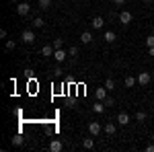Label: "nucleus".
<instances>
[{
	"mask_svg": "<svg viewBox=\"0 0 154 152\" xmlns=\"http://www.w3.org/2000/svg\"><path fill=\"white\" fill-rule=\"evenodd\" d=\"M21 39H23V43H33L35 41V33L31 29H25L23 33H21Z\"/></svg>",
	"mask_w": 154,
	"mask_h": 152,
	"instance_id": "nucleus-1",
	"label": "nucleus"
},
{
	"mask_svg": "<svg viewBox=\"0 0 154 152\" xmlns=\"http://www.w3.org/2000/svg\"><path fill=\"white\" fill-rule=\"evenodd\" d=\"M17 12H19L21 17H27V14L31 12V6H29V2H21V4H17Z\"/></svg>",
	"mask_w": 154,
	"mask_h": 152,
	"instance_id": "nucleus-2",
	"label": "nucleus"
},
{
	"mask_svg": "<svg viewBox=\"0 0 154 152\" xmlns=\"http://www.w3.org/2000/svg\"><path fill=\"white\" fill-rule=\"evenodd\" d=\"M150 80H152L150 72H140V74H138V82H140L142 86H146V84H150Z\"/></svg>",
	"mask_w": 154,
	"mask_h": 152,
	"instance_id": "nucleus-3",
	"label": "nucleus"
},
{
	"mask_svg": "<svg viewBox=\"0 0 154 152\" xmlns=\"http://www.w3.org/2000/svg\"><path fill=\"white\" fill-rule=\"evenodd\" d=\"M130 121H131V117H130V113H125V111H121V113L117 115V123L119 126H128Z\"/></svg>",
	"mask_w": 154,
	"mask_h": 152,
	"instance_id": "nucleus-4",
	"label": "nucleus"
},
{
	"mask_svg": "<svg viewBox=\"0 0 154 152\" xmlns=\"http://www.w3.org/2000/svg\"><path fill=\"white\" fill-rule=\"evenodd\" d=\"M119 21H121V25H130L131 23V12L130 11L119 12Z\"/></svg>",
	"mask_w": 154,
	"mask_h": 152,
	"instance_id": "nucleus-5",
	"label": "nucleus"
},
{
	"mask_svg": "<svg viewBox=\"0 0 154 152\" xmlns=\"http://www.w3.org/2000/svg\"><path fill=\"white\" fill-rule=\"evenodd\" d=\"M88 132H91V136H99V134H101L99 121H91V123H88Z\"/></svg>",
	"mask_w": 154,
	"mask_h": 152,
	"instance_id": "nucleus-6",
	"label": "nucleus"
},
{
	"mask_svg": "<svg viewBox=\"0 0 154 152\" xmlns=\"http://www.w3.org/2000/svg\"><path fill=\"white\" fill-rule=\"evenodd\" d=\"M95 97L99 99V101H105V99H107V88H105V86L97 88V91H95Z\"/></svg>",
	"mask_w": 154,
	"mask_h": 152,
	"instance_id": "nucleus-7",
	"label": "nucleus"
},
{
	"mask_svg": "<svg viewBox=\"0 0 154 152\" xmlns=\"http://www.w3.org/2000/svg\"><path fill=\"white\" fill-rule=\"evenodd\" d=\"M54 58L58 60V62H64V60L68 58V54H66L64 49H56V51H54Z\"/></svg>",
	"mask_w": 154,
	"mask_h": 152,
	"instance_id": "nucleus-8",
	"label": "nucleus"
},
{
	"mask_svg": "<svg viewBox=\"0 0 154 152\" xmlns=\"http://www.w3.org/2000/svg\"><path fill=\"white\" fill-rule=\"evenodd\" d=\"M54 51H56V47H54V45H43V49H41V54H43L45 58L54 56Z\"/></svg>",
	"mask_w": 154,
	"mask_h": 152,
	"instance_id": "nucleus-9",
	"label": "nucleus"
},
{
	"mask_svg": "<svg viewBox=\"0 0 154 152\" xmlns=\"http://www.w3.org/2000/svg\"><path fill=\"white\" fill-rule=\"evenodd\" d=\"M91 25H93L95 29H103V25H105V21H103V17H95Z\"/></svg>",
	"mask_w": 154,
	"mask_h": 152,
	"instance_id": "nucleus-10",
	"label": "nucleus"
},
{
	"mask_svg": "<svg viewBox=\"0 0 154 152\" xmlns=\"http://www.w3.org/2000/svg\"><path fill=\"white\" fill-rule=\"evenodd\" d=\"M107 132V134H109V136H113V134H115V132H117V126H115V123H111V121H109V123H107L105 128H103Z\"/></svg>",
	"mask_w": 154,
	"mask_h": 152,
	"instance_id": "nucleus-11",
	"label": "nucleus"
},
{
	"mask_svg": "<svg viewBox=\"0 0 154 152\" xmlns=\"http://www.w3.org/2000/svg\"><path fill=\"white\" fill-rule=\"evenodd\" d=\"M80 41H82V43H91V41H93V33H91V31H84L82 35H80Z\"/></svg>",
	"mask_w": 154,
	"mask_h": 152,
	"instance_id": "nucleus-12",
	"label": "nucleus"
},
{
	"mask_svg": "<svg viewBox=\"0 0 154 152\" xmlns=\"http://www.w3.org/2000/svg\"><path fill=\"white\" fill-rule=\"evenodd\" d=\"M49 150H51V152H60V150H62V142H60V140H54L51 144H49Z\"/></svg>",
	"mask_w": 154,
	"mask_h": 152,
	"instance_id": "nucleus-13",
	"label": "nucleus"
},
{
	"mask_svg": "<svg viewBox=\"0 0 154 152\" xmlns=\"http://www.w3.org/2000/svg\"><path fill=\"white\" fill-rule=\"evenodd\" d=\"M82 146L86 148V150H91V148H95V140H93V138H84V140H82Z\"/></svg>",
	"mask_w": 154,
	"mask_h": 152,
	"instance_id": "nucleus-14",
	"label": "nucleus"
},
{
	"mask_svg": "<svg viewBox=\"0 0 154 152\" xmlns=\"http://www.w3.org/2000/svg\"><path fill=\"white\" fill-rule=\"evenodd\" d=\"M103 39H105L107 43H113V41H115V33H113V31H105Z\"/></svg>",
	"mask_w": 154,
	"mask_h": 152,
	"instance_id": "nucleus-15",
	"label": "nucleus"
},
{
	"mask_svg": "<svg viewBox=\"0 0 154 152\" xmlns=\"http://www.w3.org/2000/svg\"><path fill=\"white\" fill-rule=\"evenodd\" d=\"M136 82H138V78H134V76H125V80H123V84H125L128 88H131V86H134Z\"/></svg>",
	"mask_w": 154,
	"mask_h": 152,
	"instance_id": "nucleus-16",
	"label": "nucleus"
},
{
	"mask_svg": "<svg viewBox=\"0 0 154 152\" xmlns=\"http://www.w3.org/2000/svg\"><path fill=\"white\" fill-rule=\"evenodd\" d=\"M105 103H103V101H101V103H95V105H93V109H95V113H103V111H105Z\"/></svg>",
	"mask_w": 154,
	"mask_h": 152,
	"instance_id": "nucleus-17",
	"label": "nucleus"
},
{
	"mask_svg": "<svg viewBox=\"0 0 154 152\" xmlns=\"http://www.w3.org/2000/svg\"><path fill=\"white\" fill-rule=\"evenodd\" d=\"M23 136H21V134H17V136H14V138H12V146H23Z\"/></svg>",
	"mask_w": 154,
	"mask_h": 152,
	"instance_id": "nucleus-18",
	"label": "nucleus"
},
{
	"mask_svg": "<svg viewBox=\"0 0 154 152\" xmlns=\"http://www.w3.org/2000/svg\"><path fill=\"white\" fill-rule=\"evenodd\" d=\"M43 19H41V17H35V19H33V27H35V29H41V27H43Z\"/></svg>",
	"mask_w": 154,
	"mask_h": 152,
	"instance_id": "nucleus-19",
	"label": "nucleus"
},
{
	"mask_svg": "<svg viewBox=\"0 0 154 152\" xmlns=\"http://www.w3.org/2000/svg\"><path fill=\"white\" fill-rule=\"evenodd\" d=\"M105 88H107V91H113V88H115V82L111 80V78H107V80H105Z\"/></svg>",
	"mask_w": 154,
	"mask_h": 152,
	"instance_id": "nucleus-20",
	"label": "nucleus"
},
{
	"mask_svg": "<svg viewBox=\"0 0 154 152\" xmlns=\"http://www.w3.org/2000/svg\"><path fill=\"white\" fill-rule=\"evenodd\" d=\"M49 4H51V0H39V8H49Z\"/></svg>",
	"mask_w": 154,
	"mask_h": 152,
	"instance_id": "nucleus-21",
	"label": "nucleus"
},
{
	"mask_svg": "<svg viewBox=\"0 0 154 152\" xmlns=\"http://www.w3.org/2000/svg\"><path fill=\"white\" fill-rule=\"evenodd\" d=\"M62 41H64V39H54V43H51V45L56 47V49H62Z\"/></svg>",
	"mask_w": 154,
	"mask_h": 152,
	"instance_id": "nucleus-22",
	"label": "nucleus"
},
{
	"mask_svg": "<svg viewBox=\"0 0 154 152\" xmlns=\"http://www.w3.org/2000/svg\"><path fill=\"white\" fill-rule=\"evenodd\" d=\"M14 47H17V43H14L12 39H8V41H6V49L11 51V49H14Z\"/></svg>",
	"mask_w": 154,
	"mask_h": 152,
	"instance_id": "nucleus-23",
	"label": "nucleus"
},
{
	"mask_svg": "<svg viewBox=\"0 0 154 152\" xmlns=\"http://www.w3.org/2000/svg\"><path fill=\"white\" fill-rule=\"evenodd\" d=\"M136 119H138V121H144V119H146V113H144V111H138V113H136Z\"/></svg>",
	"mask_w": 154,
	"mask_h": 152,
	"instance_id": "nucleus-24",
	"label": "nucleus"
},
{
	"mask_svg": "<svg viewBox=\"0 0 154 152\" xmlns=\"http://www.w3.org/2000/svg\"><path fill=\"white\" fill-rule=\"evenodd\" d=\"M146 45H148V47L154 45V35H148V37H146Z\"/></svg>",
	"mask_w": 154,
	"mask_h": 152,
	"instance_id": "nucleus-25",
	"label": "nucleus"
},
{
	"mask_svg": "<svg viewBox=\"0 0 154 152\" xmlns=\"http://www.w3.org/2000/svg\"><path fill=\"white\" fill-rule=\"evenodd\" d=\"M76 54H78V49H76V47H70V49H68V56H76Z\"/></svg>",
	"mask_w": 154,
	"mask_h": 152,
	"instance_id": "nucleus-26",
	"label": "nucleus"
},
{
	"mask_svg": "<svg viewBox=\"0 0 154 152\" xmlns=\"http://www.w3.org/2000/svg\"><path fill=\"white\" fill-rule=\"evenodd\" d=\"M60 74H62V68L56 66V68H54V76H60Z\"/></svg>",
	"mask_w": 154,
	"mask_h": 152,
	"instance_id": "nucleus-27",
	"label": "nucleus"
},
{
	"mask_svg": "<svg viewBox=\"0 0 154 152\" xmlns=\"http://www.w3.org/2000/svg\"><path fill=\"white\" fill-rule=\"evenodd\" d=\"M146 150H148V152H154V144H150V146H146Z\"/></svg>",
	"mask_w": 154,
	"mask_h": 152,
	"instance_id": "nucleus-28",
	"label": "nucleus"
},
{
	"mask_svg": "<svg viewBox=\"0 0 154 152\" xmlns=\"http://www.w3.org/2000/svg\"><path fill=\"white\" fill-rule=\"evenodd\" d=\"M148 54H150V56L154 58V45H152V47H148Z\"/></svg>",
	"mask_w": 154,
	"mask_h": 152,
	"instance_id": "nucleus-29",
	"label": "nucleus"
},
{
	"mask_svg": "<svg viewBox=\"0 0 154 152\" xmlns=\"http://www.w3.org/2000/svg\"><path fill=\"white\" fill-rule=\"evenodd\" d=\"M115 4H125V0H113Z\"/></svg>",
	"mask_w": 154,
	"mask_h": 152,
	"instance_id": "nucleus-30",
	"label": "nucleus"
},
{
	"mask_svg": "<svg viewBox=\"0 0 154 152\" xmlns=\"http://www.w3.org/2000/svg\"><path fill=\"white\" fill-rule=\"evenodd\" d=\"M144 2H146V4H152V2H154V0H144Z\"/></svg>",
	"mask_w": 154,
	"mask_h": 152,
	"instance_id": "nucleus-31",
	"label": "nucleus"
},
{
	"mask_svg": "<svg viewBox=\"0 0 154 152\" xmlns=\"http://www.w3.org/2000/svg\"><path fill=\"white\" fill-rule=\"evenodd\" d=\"M11 2H19V0H11Z\"/></svg>",
	"mask_w": 154,
	"mask_h": 152,
	"instance_id": "nucleus-32",
	"label": "nucleus"
},
{
	"mask_svg": "<svg viewBox=\"0 0 154 152\" xmlns=\"http://www.w3.org/2000/svg\"><path fill=\"white\" fill-rule=\"evenodd\" d=\"M152 142H154V136H152Z\"/></svg>",
	"mask_w": 154,
	"mask_h": 152,
	"instance_id": "nucleus-33",
	"label": "nucleus"
}]
</instances>
